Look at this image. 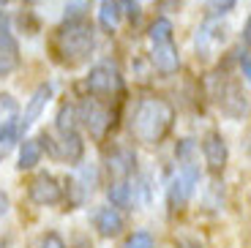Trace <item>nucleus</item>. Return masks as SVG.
Wrapping results in <instances>:
<instances>
[{"label":"nucleus","mask_w":251,"mask_h":248,"mask_svg":"<svg viewBox=\"0 0 251 248\" xmlns=\"http://www.w3.org/2000/svg\"><path fill=\"white\" fill-rule=\"evenodd\" d=\"M172 120H175V109L170 101L158 99V96H148V99H139L134 106L131 118H128V131L137 142L158 145L170 134Z\"/></svg>","instance_id":"nucleus-1"},{"label":"nucleus","mask_w":251,"mask_h":248,"mask_svg":"<svg viewBox=\"0 0 251 248\" xmlns=\"http://www.w3.org/2000/svg\"><path fill=\"white\" fill-rule=\"evenodd\" d=\"M96 47V30L88 19H66L55 36V50L66 66H76L93 52Z\"/></svg>","instance_id":"nucleus-2"},{"label":"nucleus","mask_w":251,"mask_h":248,"mask_svg":"<svg viewBox=\"0 0 251 248\" xmlns=\"http://www.w3.org/2000/svg\"><path fill=\"white\" fill-rule=\"evenodd\" d=\"M197 183H200V167L194 161H183V167L177 169V174L172 177L170 188H167V202L172 210L186 207V202L194 197Z\"/></svg>","instance_id":"nucleus-3"},{"label":"nucleus","mask_w":251,"mask_h":248,"mask_svg":"<svg viewBox=\"0 0 251 248\" xmlns=\"http://www.w3.org/2000/svg\"><path fill=\"white\" fill-rule=\"evenodd\" d=\"M76 118L82 120V125L90 131V137L93 139H104L107 137V131L115 125V115L96 99L82 101V104L76 106Z\"/></svg>","instance_id":"nucleus-4"},{"label":"nucleus","mask_w":251,"mask_h":248,"mask_svg":"<svg viewBox=\"0 0 251 248\" xmlns=\"http://www.w3.org/2000/svg\"><path fill=\"white\" fill-rule=\"evenodd\" d=\"M85 87L88 93L93 96H112V93H120L123 90V76H120V69L115 63L104 60L99 66L90 69V74L85 76Z\"/></svg>","instance_id":"nucleus-5"},{"label":"nucleus","mask_w":251,"mask_h":248,"mask_svg":"<svg viewBox=\"0 0 251 248\" xmlns=\"http://www.w3.org/2000/svg\"><path fill=\"white\" fill-rule=\"evenodd\" d=\"M27 197H30L33 205L38 207H52V205H60L63 202V186L60 180L50 172H38L36 177L30 180L27 186Z\"/></svg>","instance_id":"nucleus-6"},{"label":"nucleus","mask_w":251,"mask_h":248,"mask_svg":"<svg viewBox=\"0 0 251 248\" xmlns=\"http://www.w3.org/2000/svg\"><path fill=\"white\" fill-rule=\"evenodd\" d=\"M202 155H205V164L207 169L213 174L224 172L226 169V161H229V148H226L224 137H221L219 131H210V134H205V139H202Z\"/></svg>","instance_id":"nucleus-7"},{"label":"nucleus","mask_w":251,"mask_h":248,"mask_svg":"<svg viewBox=\"0 0 251 248\" xmlns=\"http://www.w3.org/2000/svg\"><path fill=\"white\" fill-rule=\"evenodd\" d=\"M60 134V139H52V158H57V161H66V164H79L82 155H85V142H82V137L74 131H57Z\"/></svg>","instance_id":"nucleus-8"},{"label":"nucleus","mask_w":251,"mask_h":248,"mask_svg":"<svg viewBox=\"0 0 251 248\" xmlns=\"http://www.w3.org/2000/svg\"><path fill=\"white\" fill-rule=\"evenodd\" d=\"M216 104H219L221 112L229 115V118H243L246 109H249V101H246L243 90H240L235 82H221L219 90H216Z\"/></svg>","instance_id":"nucleus-9"},{"label":"nucleus","mask_w":251,"mask_h":248,"mask_svg":"<svg viewBox=\"0 0 251 248\" xmlns=\"http://www.w3.org/2000/svg\"><path fill=\"white\" fill-rule=\"evenodd\" d=\"M151 63L158 74H175L180 69V52L172 41H164V44H153V52H151Z\"/></svg>","instance_id":"nucleus-10"},{"label":"nucleus","mask_w":251,"mask_h":248,"mask_svg":"<svg viewBox=\"0 0 251 248\" xmlns=\"http://www.w3.org/2000/svg\"><path fill=\"white\" fill-rule=\"evenodd\" d=\"M50 99H52V85L50 82H44V85H38L36 90H33L30 101H27V106H25V115H22V120H19L22 134H25V131L41 118V112H44V106L50 104Z\"/></svg>","instance_id":"nucleus-11"},{"label":"nucleus","mask_w":251,"mask_h":248,"mask_svg":"<svg viewBox=\"0 0 251 248\" xmlns=\"http://www.w3.org/2000/svg\"><path fill=\"white\" fill-rule=\"evenodd\" d=\"M107 169L112 177L126 180L128 174L137 169V153L131 148H115L112 153L107 155Z\"/></svg>","instance_id":"nucleus-12"},{"label":"nucleus","mask_w":251,"mask_h":248,"mask_svg":"<svg viewBox=\"0 0 251 248\" xmlns=\"http://www.w3.org/2000/svg\"><path fill=\"white\" fill-rule=\"evenodd\" d=\"M96 229H99V235L101 237H118L120 232L126 229V221H123V216H120V210L118 207H99L96 210Z\"/></svg>","instance_id":"nucleus-13"},{"label":"nucleus","mask_w":251,"mask_h":248,"mask_svg":"<svg viewBox=\"0 0 251 248\" xmlns=\"http://www.w3.org/2000/svg\"><path fill=\"white\" fill-rule=\"evenodd\" d=\"M22 137H25V134H22V128H19L17 118H11V120L3 123V128H0V161H3L14 148L22 142Z\"/></svg>","instance_id":"nucleus-14"},{"label":"nucleus","mask_w":251,"mask_h":248,"mask_svg":"<svg viewBox=\"0 0 251 248\" xmlns=\"http://www.w3.org/2000/svg\"><path fill=\"white\" fill-rule=\"evenodd\" d=\"M107 197H109V205L118 207V210H134V191L126 180H115L107 188Z\"/></svg>","instance_id":"nucleus-15"},{"label":"nucleus","mask_w":251,"mask_h":248,"mask_svg":"<svg viewBox=\"0 0 251 248\" xmlns=\"http://www.w3.org/2000/svg\"><path fill=\"white\" fill-rule=\"evenodd\" d=\"M123 11H120V0H101L99 3V22L107 33H112L120 25Z\"/></svg>","instance_id":"nucleus-16"},{"label":"nucleus","mask_w":251,"mask_h":248,"mask_svg":"<svg viewBox=\"0 0 251 248\" xmlns=\"http://www.w3.org/2000/svg\"><path fill=\"white\" fill-rule=\"evenodd\" d=\"M41 155H44L41 142H38V139H25V142H19V164L17 167L22 169V172H25V169H33L41 161Z\"/></svg>","instance_id":"nucleus-17"},{"label":"nucleus","mask_w":251,"mask_h":248,"mask_svg":"<svg viewBox=\"0 0 251 248\" xmlns=\"http://www.w3.org/2000/svg\"><path fill=\"white\" fill-rule=\"evenodd\" d=\"M172 33H175V27H172L170 19H167V17H156L151 22L148 36H151V44H164V41H172Z\"/></svg>","instance_id":"nucleus-18"},{"label":"nucleus","mask_w":251,"mask_h":248,"mask_svg":"<svg viewBox=\"0 0 251 248\" xmlns=\"http://www.w3.org/2000/svg\"><path fill=\"white\" fill-rule=\"evenodd\" d=\"M76 106L74 104H63L57 109V118H55V128L57 131H74L76 128Z\"/></svg>","instance_id":"nucleus-19"},{"label":"nucleus","mask_w":251,"mask_h":248,"mask_svg":"<svg viewBox=\"0 0 251 248\" xmlns=\"http://www.w3.org/2000/svg\"><path fill=\"white\" fill-rule=\"evenodd\" d=\"M0 55H19V44L6 19H0Z\"/></svg>","instance_id":"nucleus-20"},{"label":"nucleus","mask_w":251,"mask_h":248,"mask_svg":"<svg viewBox=\"0 0 251 248\" xmlns=\"http://www.w3.org/2000/svg\"><path fill=\"white\" fill-rule=\"evenodd\" d=\"M153 246H156V240H153L151 232H145V229L134 232V235L123 243V248H153Z\"/></svg>","instance_id":"nucleus-21"},{"label":"nucleus","mask_w":251,"mask_h":248,"mask_svg":"<svg viewBox=\"0 0 251 248\" xmlns=\"http://www.w3.org/2000/svg\"><path fill=\"white\" fill-rule=\"evenodd\" d=\"M197 150V142L194 139H180L177 142V148H175V155H177V161H191V153Z\"/></svg>","instance_id":"nucleus-22"},{"label":"nucleus","mask_w":251,"mask_h":248,"mask_svg":"<svg viewBox=\"0 0 251 248\" xmlns=\"http://www.w3.org/2000/svg\"><path fill=\"white\" fill-rule=\"evenodd\" d=\"M38 248H69V246L63 243V237L57 235V232H47V235L38 240Z\"/></svg>","instance_id":"nucleus-23"},{"label":"nucleus","mask_w":251,"mask_h":248,"mask_svg":"<svg viewBox=\"0 0 251 248\" xmlns=\"http://www.w3.org/2000/svg\"><path fill=\"white\" fill-rule=\"evenodd\" d=\"M235 3L238 0H207V8H210V14H229Z\"/></svg>","instance_id":"nucleus-24"},{"label":"nucleus","mask_w":251,"mask_h":248,"mask_svg":"<svg viewBox=\"0 0 251 248\" xmlns=\"http://www.w3.org/2000/svg\"><path fill=\"white\" fill-rule=\"evenodd\" d=\"M120 11H123L126 17L131 19V22H137V19L142 17V11H139V3H137V0H120Z\"/></svg>","instance_id":"nucleus-25"},{"label":"nucleus","mask_w":251,"mask_h":248,"mask_svg":"<svg viewBox=\"0 0 251 248\" xmlns=\"http://www.w3.org/2000/svg\"><path fill=\"white\" fill-rule=\"evenodd\" d=\"M19 66V55H0V76H8Z\"/></svg>","instance_id":"nucleus-26"},{"label":"nucleus","mask_w":251,"mask_h":248,"mask_svg":"<svg viewBox=\"0 0 251 248\" xmlns=\"http://www.w3.org/2000/svg\"><path fill=\"white\" fill-rule=\"evenodd\" d=\"M238 66H240V74H243V79L249 82L251 79V63H249V50H243L238 55Z\"/></svg>","instance_id":"nucleus-27"},{"label":"nucleus","mask_w":251,"mask_h":248,"mask_svg":"<svg viewBox=\"0 0 251 248\" xmlns=\"http://www.w3.org/2000/svg\"><path fill=\"white\" fill-rule=\"evenodd\" d=\"M0 112H8V115H14V112H17V101H14L11 96H0Z\"/></svg>","instance_id":"nucleus-28"},{"label":"nucleus","mask_w":251,"mask_h":248,"mask_svg":"<svg viewBox=\"0 0 251 248\" xmlns=\"http://www.w3.org/2000/svg\"><path fill=\"white\" fill-rule=\"evenodd\" d=\"M175 248H202V246H200L197 240H177Z\"/></svg>","instance_id":"nucleus-29"},{"label":"nucleus","mask_w":251,"mask_h":248,"mask_svg":"<svg viewBox=\"0 0 251 248\" xmlns=\"http://www.w3.org/2000/svg\"><path fill=\"white\" fill-rule=\"evenodd\" d=\"M249 38H251V22H246V27H243V44H249Z\"/></svg>","instance_id":"nucleus-30"},{"label":"nucleus","mask_w":251,"mask_h":248,"mask_svg":"<svg viewBox=\"0 0 251 248\" xmlns=\"http://www.w3.org/2000/svg\"><path fill=\"white\" fill-rule=\"evenodd\" d=\"M6 210V197H0V213Z\"/></svg>","instance_id":"nucleus-31"},{"label":"nucleus","mask_w":251,"mask_h":248,"mask_svg":"<svg viewBox=\"0 0 251 248\" xmlns=\"http://www.w3.org/2000/svg\"><path fill=\"white\" fill-rule=\"evenodd\" d=\"M6 3H8V0H0V6H6Z\"/></svg>","instance_id":"nucleus-32"}]
</instances>
